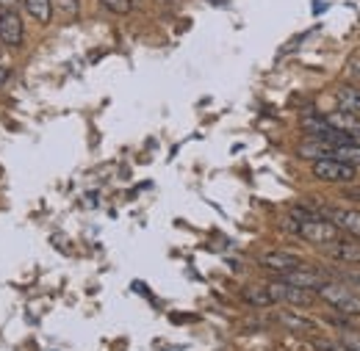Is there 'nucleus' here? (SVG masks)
Here are the masks:
<instances>
[{
  "mask_svg": "<svg viewBox=\"0 0 360 351\" xmlns=\"http://www.w3.org/2000/svg\"><path fill=\"white\" fill-rule=\"evenodd\" d=\"M347 197H349V199H360V188L358 191H347Z\"/></svg>",
  "mask_w": 360,
  "mask_h": 351,
  "instance_id": "obj_22",
  "label": "nucleus"
},
{
  "mask_svg": "<svg viewBox=\"0 0 360 351\" xmlns=\"http://www.w3.org/2000/svg\"><path fill=\"white\" fill-rule=\"evenodd\" d=\"M277 321L285 326V329H291L294 335H316V326L311 318H305V315H300V312H277Z\"/></svg>",
  "mask_w": 360,
  "mask_h": 351,
  "instance_id": "obj_9",
  "label": "nucleus"
},
{
  "mask_svg": "<svg viewBox=\"0 0 360 351\" xmlns=\"http://www.w3.org/2000/svg\"><path fill=\"white\" fill-rule=\"evenodd\" d=\"M53 8L64 17V20H75L81 14V0H53Z\"/></svg>",
  "mask_w": 360,
  "mask_h": 351,
  "instance_id": "obj_16",
  "label": "nucleus"
},
{
  "mask_svg": "<svg viewBox=\"0 0 360 351\" xmlns=\"http://www.w3.org/2000/svg\"><path fill=\"white\" fill-rule=\"evenodd\" d=\"M6 81H8V69H6V67H3V64H0V86H3V84H6Z\"/></svg>",
  "mask_w": 360,
  "mask_h": 351,
  "instance_id": "obj_20",
  "label": "nucleus"
},
{
  "mask_svg": "<svg viewBox=\"0 0 360 351\" xmlns=\"http://www.w3.org/2000/svg\"><path fill=\"white\" fill-rule=\"evenodd\" d=\"M288 230H291L294 235H300L302 241L316 244V246H327V244L338 241V232H341L333 221L324 219V216H319V219H305V221L291 219L288 221Z\"/></svg>",
  "mask_w": 360,
  "mask_h": 351,
  "instance_id": "obj_1",
  "label": "nucleus"
},
{
  "mask_svg": "<svg viewBox=\"0 0 360 351\" xmlns=\"http://www.w3.org/2000/svg\"><path fill=\"white\" fill-rule=\"evenodd\" d=\"M269 293L274 302H285V305H294V307H311L316 302L314 291H305V288H297V285H288L283 279L271 282Z\"/></svg>",
  "mask_w": 360,
  "mask_h": 351,
  "instance_id": "obj_4",
  "label": "nucleus"
},
{
  "mask_svg": "<svg viewBox=\"0 0 360 351\" xmlns=\"http://www.w3.org/2000/svg\"><path fill=\"white\" fill-rule=\"evenodd\" d=\"M20 0H0V8H14Z\"/></svg>",
  "mask_w": 360,
  "mask_h": 351,
  "instance_id": "obj_21",
  "label": "nucleus"
},
{
  "mask_svg": "<svg viewBox=\"0 0 360 351\" xmlns=\"http://www.w3.org/2000/svg\"><path fill=\"white\" fill-rule=\"evenodd\" d=\"M324 122L330 125V128H335V131L341 133H355L360 131V117L358 114H349V111H335V114H327L324 117Z\"/></svg>",
  "mask_w": 360,
  "mask_h": 351,
  "instance_id": "obj_11",
  "label": "nucleus"
},
{
  "mask_svg": "<svg viewBox=\"0 0 360 351\" xmlns=\"http://www.w3.org/2000/svg\"><path fill=\"white\" fill-rule=\"evenodd\" d=\"M258 263L264 265V268H269V271H274V274H285V271H294V268L305 265L302 258L294 255V252H264L258 258Z\"/></svg>",
  "mask_w": 360,
  "mask_h": 351,
  "instance_id": "obj_7",
  "label": "nucleus"
},
{
  "mask_svg": "<svg viewBox=\"0 0 360 351\" xmlns=\"http://www.w3.org/2000/svg\"><path fill=\"white\" fill-rule=\"evenodd\" d=\"M283 282L297 285V288H305V291H319V288L327 282V277H324L321 271H316V268L300 265V268H294V271H285V274H283Z\"/></svg>",
  "mask_w": 360,
  "mask_h": 351,
  "instance_id": "obj_6",
  "label": "nucleus"
},
{
  "mask_svg": "<svg viewBox=\"0 0 360 351\" xmlns=\"http://www.w3.org/2000/svg\"><path fill=\"white\" fill-rule=\"evenodd\" d=\"M25 39V28L22 20L14 8H0V42L6 47H20Z\"/></svg>",
  "mask_w": 360,
  "mask_h": 351,
  "instance_id": "obj_5",
  "label": "nucleus"
},
{
  "mask_svg": "<svg viewBox=\"0 0 360 351\" xmlns=\"http://www.w3.org/2000/svg\"><path fill=\"white\" fill-rule=\"evenodd\" d=\"M335 97H338V105H341V111H349V114H358V117H360V88L341 86Z\"/></svg>",
  "mask_w": 360,
  "mask_h": 351,
  "instance_id": "obj_14",
  "label": "nucleus"
},
{
  "mask_svg": "<svg viewBox=\"0 0 360 351\" xmlns=\"http://www.w3.org/2000/svg\"><path fill=\"white\" fill-rule=\"evenodd\" d=\"M111 14H128L131 11V0H100Z\"/></svg>",
  "mask_w": 360,
  "mask_h": 351,
  "instance_id": "obj_17",
  "label": "nucleus"
},
{
  "mask_svg": "<svg viewBox=\"0 0 360 351\" xmlns=\"http://www.w3.org/2000/svg\"><path fill=\"white\" fill-rule=\"evenodd\" d=\"M316 346H319V351H352V349H347L344 343H321V340H319Z\"/></svg>",
  "mask_w": 360,
  "mask_h": 351,
  "instance_id": "obj_19",
  "label": "nucleus"
},
{
  "mask_svg": "<svg viewBox=\"0 0 360 351\" xmlns=\"http://www.w3.org/2000/svg\"><path fill=\"white\" fill-rule=\"evenodd\" d=\"M164 3H172V0H164Z\"/></svg>",
  "mask_w": 360,
  "mask_h": 351,
  "instance_id": "obj_23",
  "label": "nucleus"
},
{
  "mask_svg": "<svg viewBox=\"0 0 360 351\" xmlns=\"http://www.w3.org/2000/svg\"><path fill=\"white\" fill-rule=\"evenodd\" d=\"M316 293H319L321 302H327L333 310H338V312H344L349 318H358L360 315V296L352 288H347V285H338V282L327 279Z\"/></svg>",
  "mask_w": 360,
  "mask_h": 351,
  "instance_id": "obj_2",
  "label": "nucleus"
},
{
  "mask_svg": "<svg viewBox=\"0 0 360 351\" xmlns=\"http://www.w3.org/2000/svg\"><path fill=\"white\" fill-rule=\"evenodd\" d=\"M341 343H344L347 349L360 351V335H344V338H341Z\"/></svg>",
  "mask_w": 360,
  "mask_h": 351,
  "instance_id": "obj_18",
  "label": "nucleus"
},
{
  "mask_svg": "<svg viewBox=\"0 0 360 351\" xmlns=\"http://www.w3.org/2000/svg\"><path fill=\"white\" fill-rule=\"evenodd\" d=\"M22 8L39 25H50V20H53V0H22Z\"/></svg>",
  "mask_w": 360,
  "mask_h": 351,
  "instance_id": "obj_12",
  "label": "nucleus"
},
{
  "mask_svg": "<svg viewBox=\"0 0 360 351\" xmlns=\"http://www.w3.org/2000/svg\"><path fill=\"white\" fill-rule=\"evenodd\" d=\"M327 255L333 260H341V263H360V244H352V241H333L327 244Z\"/></svg>",
  "mask_w": 360,
  "mask_h": 351,
  "instance_id": "obj_10",
  "label": "nucleus"
},
{
  "mask_svg": "<svg viewBox=\"0 0 360 351\" xmlns=\"http://www.w3.org/2000/svg\"><path fill=\"white\" fill-rule=\"evenodd\" d=\"M241 299H244L250 307H271V305H274L269 288H258V285L244 288V291H241Z\"/></svg>",
  "mask_w": 360,
  "mask_h": 351,
  "instance_id": "obj_13",
  "label": "nucleus"
},
{
  "mask_svg": "<svg viewBox=\"0 0 360 351\" xmlns=\"http://www.w3.org/2000/svg\"><path fill=\"white\" fill-rule=\"evenodd\" d=\"M355 175H358V169L344 161H335V158L314 161V177L321 183H352Z\"/></svg>",
  "mask_w": 360,
  "mask_h": 351,
  "instance_id": "obj_3",
  "label": "nucleus"
},
{
  "mask_svg": "<svg viewBox=\"0 0 360 351\" xmlns=\"http://www.w3.org/2000/svg\"><path fill=\"white\" fill-rule=\"evenodd\" d=\"M333 158L335 161H344L349 166H360V144H335L333 147Z\"/></svg>",
  "mask_w": 360,
  "mask_h": 351,
  "instance_id": "obj_15",
  "label": "nucleus"
},
{
  "mask_svg": "<svg viewBox=\"0 0 360 351\" xmlns=\"http://www.w3.org/2000/svg\"><path fill=\"white\" fill-rule=\"evenodd\" d=\"M324 216L333 221L338 230L349 232L352 238H360V211H349V208H333V211H324Z\"/></svg>",
  "mask_w": 360,
  "mask_h": 351,
  "instance_id": "obj_8",
  "label": "nucleus"
}]
</instances>
